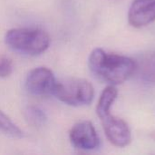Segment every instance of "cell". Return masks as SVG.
<instances>
[{
	"label": "cell",
	"instance_id": "obj_11",
	"mask_svg": "<svg viewBox=\"0 0 155 155\" xmlns=\"http://www.w3.org/2000/svg\"><path fill=\"white\" fill-rule=\"evenodd\" d=\"M25 119L34 126H42L46 122L45 114L39 108L30 106L25 110Z\"/></svg>",
	"mask_w": 155,
	"mask_h": 155
},
{
	"label": "cell",
	"instance_id": "obj_9",
	"mask_svg": "<svg viewBox=\"0 0 155 155\" xmlns=\"http://www.w3.org/2000/svg\"><path fill=\"white\" fill-rule=\"evenodd\" d=\"M118 95V90L115 85L109 84L102 93L97 106H96V114L99 118L109 114L111 112V108L116 100Z\"/></svg>",
	"mask_w": 155,
	"mask_h": 155
},
{
	"label": "cell",
	"instance_id": "obj_1",
	"mask_svg": "<svg viewBox=\"0 0 155 155\" xmlns=\"http://www.w3.org/2000/svg\"><path fill=\"white\" fill-rule=\"evenodd\" d=\"M88 65L91 73L97 79L112 85L124 83L136 71V62L133 58L110 54L101 48L92 51Z\"/></svg>",
	"mask_w": 155,
	"mask_h": 155
},
{
	"label": "cell",
	"instance_id": "obj_6",
	"mask_svg": "<svg viewBox=\"0 0 155 155\" xmlns=\"http://www.w3.org/2000/svg\"><path fill=\"white\" fill-rule=\"evenodd\" d=\"M72 144L79 150L92 151L100 145V139L97 132L89 121H82L75 124L69 134Z\"/></svg>",
	"mask_w": 155,
	"mask_h": 155
},
{
	"label": "cell",
	"instance_id": "obj_3",
	"mask_svg": "<svg viewBox=\"0 0 155 155\" xmlns=\"http://www.w3.org/2000/svg\"><path fill=\"white\" fill-rule=\"evenodd\" d=\"M61 102L72 106L88 105L94 96L92 84L82 78H66L56 82L54 94Z\"/></svg>",
	"mask_w": 155,
	"mask_h": 155
},
{
	"label": "cell",
	"instance_id": "obj_4",
	"mask_svg": "<svg viewBox=\"0 0 155 155\" xmlns=\"http://www.w3.org/2000/svg\"><path fill=\"white\" fill-rule=\"evenodd\" d=\"M104 134L112 144L116 147H126L132 142V134L127 123L111 114V113L100 118Z\"/></svg>",
	"mask_w": 155,
	"mask_h": 155
},
{
	"label": "cell",
	"instance_id": "obj_7",
	"mask_svg": "<svg viewBox=\"0 0 155 155\" xmlns=\"http://www.w3.org/2000/svg\"><path fill=\"white\" fill-rule=\"evenodd\" d=\"M155 21V0H134L128 11V22L141 28Z\"/></svg>",
	"mask_w": 155,
	"mask_h": 155
},
{
	"label": "cell",
	"instance_id": "obj_12",
	"mask_svg": "<svg viewBox=\"0 0 155 155\" xmlns=\"http://www.w3.org/2000/svg\"><path fill=\"white\" fill-rule=\"evenodd\" d=\"M13 72L12 60L6 55L0 56V78L8 77Z\"/></svg>",
	"mask_w": 155,
	"mask_h": 155
},
{
	"label": "cell",
	"instance_id": "obj_13",
	"mask_svg": "<svg viewBox=\"0 0 155 155\" xmlns=\"http://www.w3.org/2000/svg\"><path fill=\"white\" fill-rule=\"evenodd\" d=\"M154 135H155V134H154Z\"/></svg>",
	"mask_w": 155,
	"mask_h": 155
},
{
	"label": "cell",
	"instance_id": "obj_10",
	"mask_svg": "<svg viewBox=\"0 0 155 155\" xmlns=\"http://www.w3.org/2000/svg\"><path fill=\"white\" fill-rule=\"evenodd\" d=\"M0 132L16 138L23 135V132L2 111H0Z\"/></svg>",
	"mask_w": 155,
	"mask_h": 155
},
{
	"label": "cell",
	"instance_id": "obj_5",
	"mask_svg": "<svg viewBox=\"0 0 155 155\" xmlns=\"http://www.w3.org/2000/svg\"><path fill=\"white\" fill-rule=\"evenodd\" d=\"M55 77L53 72L46 67H37L29 72L25 80L27 91L36 96H46L54 94Z\"/></svg>",
	"mask_w": 155,
	"mask_h": 155
},
{
	"label": "cell",
	"instance_id": "obj_2",
	"mask_svg": "<svg viewBox=\"0 0 155 155\" xmlns=\"http://www.w3.org/2000/svg\"><path fill=\"white\" fill-rule=\"evenodd\" d=\"M5 41L13 50L27 55L41 54L50 45V37L45 31L26 27L8 30Z\"/></svg>",
	"mask_w": 155,
	"mask_h": 155
},
{
	"label": "cell",
	"instance_id": "obj_8",
	"mask_svg": "<svg viewBox=\"0 0 155 155\" xmlns=\"http://www.w3.org/2000/svg\"><path fill=\"white\" fill-rule=\"evenodd\" d=\"M136 62V71L141 78L152 84H155V51L143 54Z\"/></svg>",
	"mask_w": 155,
	"mask_h": 155
}]
</instances>
